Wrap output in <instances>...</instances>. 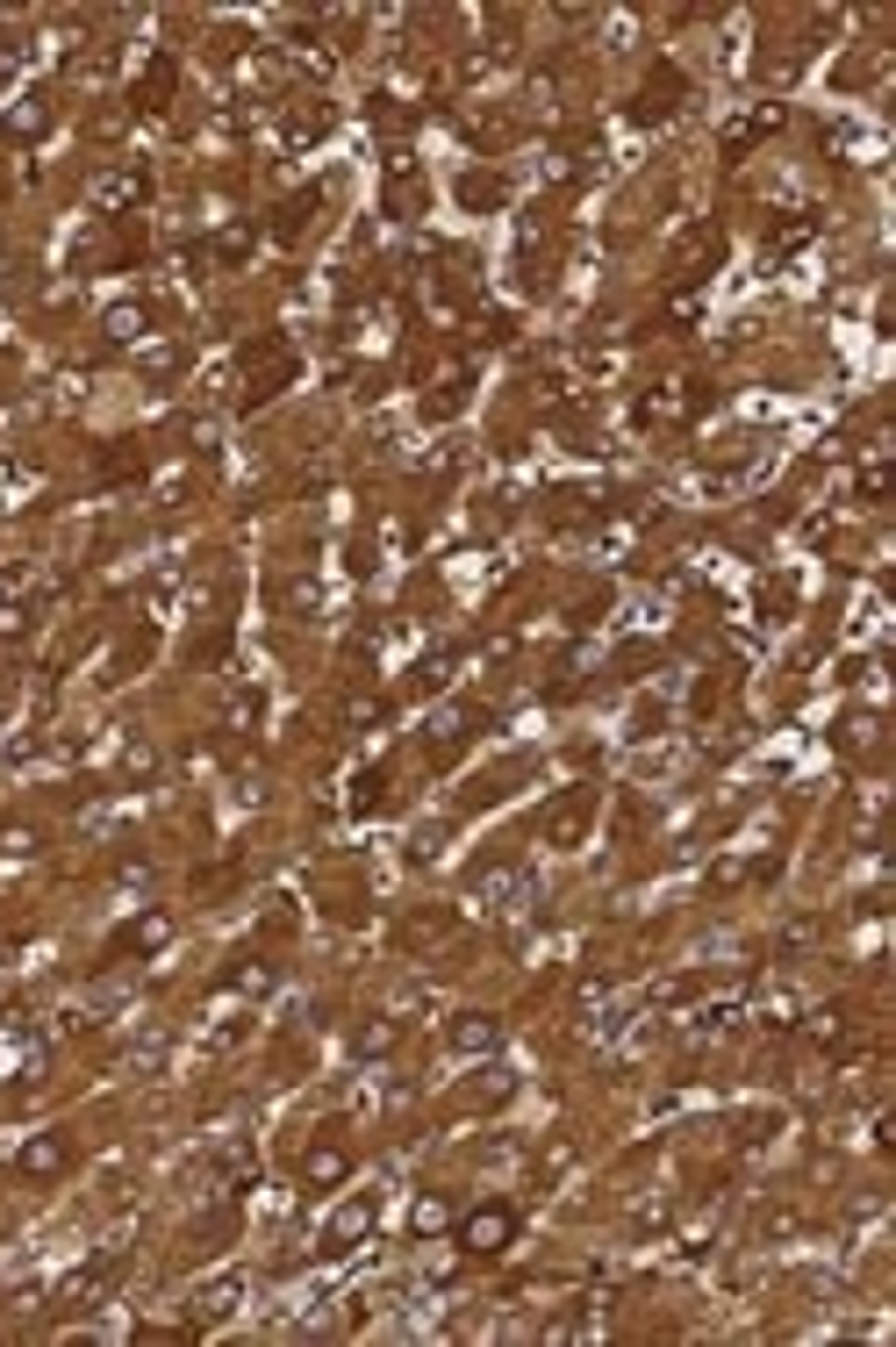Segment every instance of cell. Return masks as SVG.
I'll use <instances>...</instances> for the list:
<instances>
[{
  "instance_id": "13",
  "label": "cell",
  "mask_w": 896,
  "mask_h": 1347,
  "mask_svg": "<svg viewBox=\"0 0 896 1347\" xmlns=\"http://www.w3.org/2000/svg\"><path fill=\"white\" fill-rule=\"evenodd\" d=\"M165 94H172V57H158V65L144 72V108H165Z\"/></svg>"
},
{
  "instance_id": "4",
  "label": "cell",
  "mask_w": 896,
  "mask_h": 1347,
  "mask_svg": "<svg viewBox=\"0 0 896 1347\" xmlns=\"http://www.w3.org/2000/svg\"><path fill=\"white\" fill-rule=\"evenodd\" d=\"M588 817H595V788H574V795H559V803L546 810V839H552V846H581Z\"/></svg>"
},
{
  "instance_id": "9",
  "label": "cell",
  "mask_w": 896,
  "mask_h": 1347,
  "mask_svg": "<svg viewBox=\"0 0 896 1347\" xmlns=\"http://www.w3.org/2000/svg\"><path fill=\"white\" fill-rule=\"evenodd\" d=\"M165 939H172V925H165V917H137L130 932H115V946H108V954H115V961H123V954H158Z\"/></svg>"
},
{
  "instance_id": "17",
  "label": "cell",
  "mask_w": 896,
  "mask_h": 1347,
  "mask_svg": "<svg viewBox=\"0 0 896 1347\" xmlns=\"http://www.w3.org/2000/svg\"><path fill=\"white\" fill-rule=\"evenodd\" d=\"M445 1218H452V1211H445L438 1197H424V1204H416V1218H409V1226H416V1233H438V1226H445Z\"/></svg>"
},
{
  "instance_id": "14",
  "label": "cell",
  "mask_w": 896,
  "mask_h": 1347,
  "mask_svg": "<svg viewBox=\"0 0 896 1347\" xmlns=\"http://www.w3.org/2000/svg\"><path fill=\"white\" fill-rule=\"evenodd\" d=\"M230 989H245V996H258V989H273V968H258V961H245L230 975Z\"/></svg>"
},
{
  "instance_id": "6",
  "label": "cell",
  "mask_w": 896,
  "mask_h": 1347,
  "mask_svg": "<svg viewBox=\"0 0 896 1347\" xmlns=\"http://www.w3.org/2000/svg\"><path fill=\"white\" fill-rule=\"evenodd\" d=\"M473 896H481L488 910H517V903L531 896V875H524V868H488L481 881H473Z\"/></svg>"
},
{
  "instance_id": "3",
  "label": "cell",
  "mask_w": 896,
  "mask_h": 1347,
  "mask_svg": "<svg viewBox=\"0 0 896 1347\" xmlns=\"http://www.w3.org/2000/svg\"><path fill=\"white\" fill-rule=\"evenodd\" d=\"M237 1304H245V1276H216V1283H201V1291H194L187 1319H194V1333H201V1326H223Z\"/></svg>"
},
{
  "instance_id": "19",
  "label": "cell",
  "mask_w": 896,
  "mask_h": 1347,
  "mask_svg": "<svg viewBox=\"0 0 896 1347\" xmlns=\"http://www.w3.org/2000/svg\"><path fill=\"white\" fill-rule=\"evenodd\" d=\"M882 487H889V466H868V473H860V495H868V502L882 495Z\"/></svg>"
},
{
  "instance_id": "15",
  "label": "cell",
  "mask_w": 896,
  "mask_h": 1347,
  "mask_svg": "<svg viewBox=\"0 0 896 1347\" xmlns=\"http://www.w3.org/2000/svg\"><path fill=\"white\" fill-rule=\"evenodd\" d=\"M137 330H144V316H137V309H108V337H115V345H130Z\"/></svg>"
},
{
  "instance_id": "8",
  "label": "cell",
  "mask_w": 896,
  "mask_h": 1347,
  "mask_svg": "<svg viewBox=\"0 0 896 1347\" xmlns=\"http://www.w3.org/2000/svg\"><path fill=\"white\" fill-rule=\"evenodd\" d=\"M130 201H144V172H101L94 179V208L101 216H115V208H130Z\"/></svg>"
},
{
  "instance_id": "18",
  "label": "cell",
  "mask_w": 896,
  "mask_h": 1347,
  "mask_svg": "<svg viewBox=\"0 0 896 1347\" xmlns=\"http://www.w3.org/2000/svg\"><path fill=\"white\" fill-rule=\"evenodd\" d=\"M345 717H351V724H380L387 710H380V702H345Z\"/></svg>"
},
{
  "instance_id": "2",
  "label": "cell",
  "mask_w": 896,
  "mask_h": 1347,
  "mask_svg": "<svg viewBox=\"0 0 896 1347\" xmlns=\"http://www.w3.org/2000/svg\"><path fill=\"white\" fill-rule=\"evenodd\" d=\"M65 1169H72V1147H65V1132H37V1140H22V1154H15V1176H37V1183L65 1176Z\"/></svg>"
},
{
  "instance_id": "7",
  "label": "cell",
  "mask_w": 896,
  "mask_h": 1347,
  "mask_svg": "<svg viewBox=\"0 0 896 1347\" xmlns=\"http://www.w3.org/2000/svg\"><path fill=\"white\" fill-rule=\"evenodd\" d=\"M452 1047L459 1054H495L502 1047V1025L481 1018V1010H466V1018H452Z\"/></svg>"
},
{
  "instance_id": "11",
  "label": "cell",
  "mask_w": 896,
  "mask_h": 1347,
  "mask_svg": "<svg viewBox=\"0 0 896 1347\" xmlns=\"http://www.w3.org/2000/svg\"><path fill=\"white\" fill-rule=\"evenodd\" d=\"M774 122H782V108H760V115H746V122H732V130H725V151H732V158H739V151H746V144H760V137L774 130Z\"/></svg>"
},
{
  "instance_id": "10",
  "label": "cell",
  "mask_w": 896,
  "mask_h": 1347,
  "mask_svg": "<svg viewBox=\"0 0 896 1347\" xmlns=\"http://www.w3.org/2000/svg\"><path fill=\"white\" fill-rule=\"evenodd\" d=\"M302 1176H309L316 1190H323V1183H345V1176H351V1154H345V1147H309Z\"/></svg>"
},
{
  "instance_id": "20",
  "label": "cell",
  "mask_w": 896,
  "mask_h": 1347,
  "mask_svg": "<svg viewBox=\"0 0 896 1347\" xmlns=\"http://www.w3.org/2000/svg\"><path fill=\"white\" fill-rule=\"evenodd\" d=\"M15 65V37H0V72H8Z\"/></svg>"
},
{
  "instance_id": "16",
  "label": "cell",
  "mask_w": 896,
  "mask_h": 1347,
  "mask_svg": "<svg viewBox=\"0 0 896 1347\" xmlns=\"http://www.w3.org/2000/svg\"><path fill=\"white\" fill-rule=\"evenodd\" d=\"M37 130H44V108H37V101L8 115V137H37Z\"/></svg>"
},
{
  "instance_id": "1",
  "label": "cell",
  "mask_w": 896,
  "mask_h": 1347,
  "mask_svg": "<svg viewBox=\"0 0 896 1347\" xmlns=\"http://www.w3.org/2000/svg\"><path fill=\"white\" fill-rule=\"evenodd\" d=\"M510 1240H517V1211L510 1204H481V1211L459 1218V1247L466 1254H502Z\"/></svg>"
},
{
  "instance_id": "12",
  "label": "cell",
  "mask_w": 896,
  "mask_h": 1347,
  "mask_svg": "<svg viewBox=\"0 0 896 1347\" xmlns=\"http://www.w3.org/2000/svg\"><path fill=\"white\" fill-rule=\"evenodd\" d=\"M380 803H387V775L373 768V775H358V781H351V810H380Z\"/></svg>"
},
{
  "instance_id": "5",
  "label": "cell",
  "mask_w": 896,
  "mask_h": 1347,
  "mask_svg": "<svg viewBox=\"0 0 896 1347\" xmlns=\"http://www.w3.org/2000/svg\"><path fill=\"white\" fill-rule=\"evenodd\" d=\"M373 1218H380V1197H351L331 1226H323V1254H345L351 1240H366L373 1233Z\"/></svg>"
}]
</instances>
